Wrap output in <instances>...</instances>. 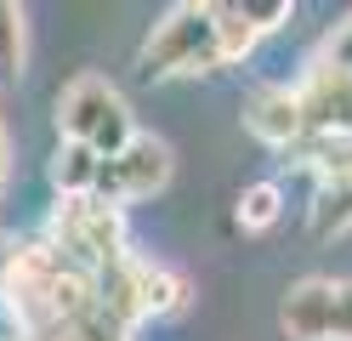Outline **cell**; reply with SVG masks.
I'll return each instance as SVG.
<instances>
[{
    "label": "cell",
    "instance_id": "1",
    "mask_svg": "<svg viewBox=\"0 0 352 341\" xmlns=\"http://www.w3.org/2000/svg\"><path fill=\"white\" fill-rule=\"evenodd\" d=\"M142 80H170V74H216L222 57H216V6H170L160 23L148 29L142 52H137Z\"/></svg>",
    "mask_w": 352,
    "mask_h": 341
},
{
    "label": "cell",
    "instance_id": "2",
    "mask_svg": "<svg viewBox=\"0 0 352 341\" xmlns=\"http://www.w3.org/2000/svg\"><path fill=\"white\" fill-rule=\"evenodd\" d=\"M46 245L69 267L91 273V279H97L102 267H114V262L131 256V250H125V216H120V205H102L97 194L57 199V211L46 222Z\"/></svg>",
    "mask_w": 352,
    "mask_h": 341
},
{
    "label": "cell",
    "instance_id": "3",
    "mask_svg": "<svg viewBox=\"0 0 352 341\" xmlns=\"http://www.w3.org/2000/svg\"><path fill=\"white\" fill-rule=\"evenodd\" d=\"M57 136L63 143H85L97 159H114L137 136L120 85L102 80V74H74L63 85V97H57Z\"/></svg>",
    "mask_w": 352,
    "mask_h": 341
},
{
    "label": "cell",
    "instance_id": "4",
    "mask_svg": "<svg viewBox=\"0 0 352 341\" xmlns=\"http://www.w3.org/2000/svg\"><path fill=\"white\" fill-rule=\"evenodd\" d=\"M176 171V154L170 143H160V136H148L137 131L131 143L114 154V159H102V171H97V199L102 205H131V199H153L170 182Z\"/></svg>",
    "mask_w": 352,
    "mask_h": 341
},
{
    "label": "cell",
    "instance_id": "5",
    "mask_svg": "<svg viewBox=\"0 0 352 341\" xmlns=\"http://www.w3.org/2000/svg\"><path fill=\"white\" fill-rule=\"evenodd\" d=\"M245 131L256 136V143H267V148H296L301 136H307V120H301V97L290 85H261L245 97Z\"/></svg>",
    "mask_w": 352,
    "mask_h": 341
},
{
    "label": "cell",
    "instance_id": "6",
    "mask_svg": "<svg viewBox=\"0 0 352 341\" xmlns=\"http://www.w3.org/2000/svg\"><path fill=\"white\" fill-rule=\"evenodd\" d=\"M296 97H301L307 136H352V80L346 74H336V68L318 63Z\"/></svg>",
    "mask_w": 352,
    "mask_h": 341
},
{
    "label": "cell",
    "instance_id": "7",
    "mask_svg": "<svg viewBox=\"0 0 352 341\" xmlns=\"http://www.w3.org/2000/svg\"><path fill=\"white\" fill-rule=\"evenodd\" d=\"M329 313H336V279H296L278 302V330L290 341H329Z\"/></svg>",
    "mask_w": 352,
    "mask_h": 341
},
{
    "label": "cell",
    "instance_id": "8",
    "mask_svg": "<svg viewBox=\"0 0 352 341\" xmlns=\"http://www.w3.org/2000/svg\"><path fill=\"white\" fill-rule=\"evenodd\" d=\"M125 285H131V307L137 318H170L188 307V279L165 262H125Z\"/></svg>",
    "mask_w": 352,
    "mask_h": 341
},
{
    "label": "cell",
    "instance_id": "9",
    "mask_svg": "<svg viewBox=\"0 0 352 341\" xmlns=\"http://www.w3.org/2000/svg\"><path fill=\"white\" fill-rule=\"evenodd\" d=\"M97 171H102V159L85 148V143H57L52 165H46L57 199H85V194H97Z\"/></svg>",
    "mask_w": 352,
    "mask_h": 341
},
{
    "label": "cell",
    "instance_id": "10",
    "mask_svg": "<svg viewBox=\"0 0 352 341\" xmlns=\"http://www.w3.org/2000/svg\"><path fill=\"white\" fill-rule=\"evenodd\" d=\"M352 227V182L329 176L313 188V205H307V234L313 239H341Z\"/></svg>",
    "mask_w": 352,
    "mask_h": 341
},
{
    "label": "cell",
    "instance_id": "11",
    "mask_svg": "<svg viewBox=\"0 0 352 341\" xmlns=\"http://www.w3.org/2000/svg\"><path fill=\"white\" fill-rule=\"evenodd\" d=\"M278 216H284V188L278 182H250V188L233 199V222L245 227V234H267V227H278Z\"/></svg>",
    "mask_w": 352,
    "mask_h": 341
},
{
    "label": "cell",
    "instance_id": "12",
    "mask_svg": "<svg viewBox=\"0 0 352 341\" xmlns=\"http://www.w3.org/2000/svg\"><path fill=\"white\" fill-rule=\"evenodd\" d=\"M23 57H29V34H23V6L0 0V91H12L23 80Z\"/></svg>",
    "mask_w": 352,
    "mask_h": 341
},
{
    "label": "cell",
    "instance_id": "13",
    "mask_svg": "<svg viewBox=\"0 0 352 341\" xmlns=\"http://www.w3.org/2000/svg\"><path fill=\"white\" fill-rule=\"evenodd\" d=\"M256 29L245 23V12L239 6H216V57H222V68L228 63H245L250 52H256Z\"/></svg>",
    "mask_w": 352,
    "mask_h": 341
},
{
    "label": "cell",
    "instance_id": "14",
    "mask_svg": "<svg viewBox=\"0 0 352 341\" xmlns=\"http://www.w3.org/2000/svg\"><path fill=\"white\" fill-rule=\"evenodd\" d=\"M52 341H131V330H125L102 302H91V307H80V313H74Z\"/></svg>",
    "mask_w": 352,
    "mask_h": 341
},
{
    "label": "cell",
    "instance_id": "15",
    "mask_svg": "<svg viewBox=\"0 0 352 341\" xmlns=\"http://www.w3.org/2000/svg\"><path fill=\"white\" fill-rule=\"evenodd\" d=\"M239 12H245V23L256 34H273V29H284V23L296 17L290 0H239Z\"/></svg>",
    "mask_w": 352,
    "mask_h": 341
},
{
    "label": "cell",
    "instance_id": "16",
    "mask_svg": "<svg viewBox=\"0 0 352 341\" xmlns=\"http://www.w3.org/2000/svg\"><path fill=\"white\" fill-rule=\"evenodd\" d=\"M318 63H324V68H336V74H346V80H352V17L329 29V40H324V57H318Z\"/></svg>",
    "mask_w": 352,
    "mask_h": 341
},
{
    "label": "cell",
    "instance_id": "17",
    "mask_svg": "<svg viewBox=\"0 0 352 341\" xmlns=\"http://www.w3.org/2000/svg\"><path fill=\"white\" fill-rule=\"evenodd\" d=\"M329 341H352V279H336V313H329Z\"/></svg>",
    "mask_w": 352,
    "mask_h": 341
},
{
    "label": "cell",
    "instance_id": "18",
    "mask_svg": "<svg viewBox=\"0 0 352 341\" xmlns=\"http://www.w3.org/2000/svg\"><path fill=\"white\" fill-rule=\"evenodd\" d=\"M17 250H23V239H17V234H0V290H6L12 267H17Z\"/></svg>",
    "mask_w": 352,
    "mask_h": 341
},
{
    "label": "cell",
    "instance_id": "19",
    "mask_svg": "<svg viewBox=\"0 0 352 341\" xmlns=\"http://www.w3.org/2000/svg\"><path fill=\"white\" fill-rule=\"evenodd\" d=\"M6 176H12V148H6V131H0V194H6Z\"/></svg>",
    "mask_w": 352,
    "mask_h": 341
},
{
    "label": "cell",
    "instance_id": "20",
    "mask_svg": "<svg viewBox=\"0 0 352 341\" xmlns=\"http://www.w3.org/2000/svg\"><path fill=\"white\" fill-rule=\"evenodd\" d=\"M346 182H352V165H346Z\"/></svg>",
    "mask_w": 352,
    "mask_h": 341
}]
</instances>
